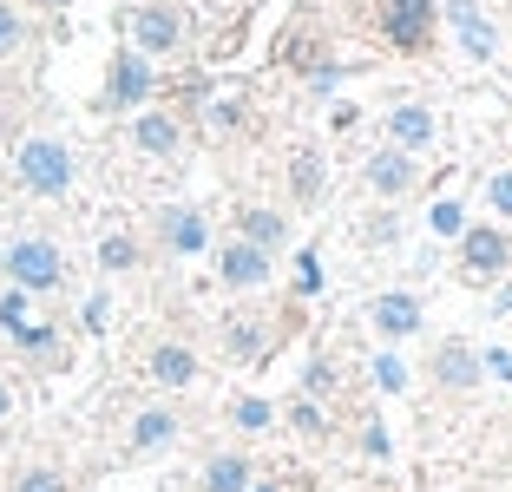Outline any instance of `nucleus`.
I'll return each mask as SVG.
<instances>
[{
    "instance_id": "nucleus-1",
    "label": "nucleus",
    "mask_w": 512,
    "mask_h": 492,
    "mask_svg": "<svg viewBox=\"0 0 512 492\" xmlns=\"http://www.w3.org/2000/svg\"><path fill=\"white\" fill-rule=\"evenodd\" d=\"M73 178H79V158L60 132H27L14 145V184L27 197H66Z\"/></svg>"
},
{
    "instance_id": "nucleus-2",
    "label": "nucleus",
    "mask_w": 512,
    "mask_h": 492,
    "mask_svg": "<svg viewBox=\"0 0 512 492\" xmlns=\"http://www.w3.org/2000/svg\"><path fill=\"white\" fill-rule=\"evenodd\" d=\"M0 276L14 289H27V296H60L66 289V250L53 237H40V230H20L0 250Z\"/></svg>"
},
{
    "instance_id": "nucleus-3",
    "label": "nucleus",
    "mask_w": 512,
    "mask_h": 492,
    "mask_svg": "<svg viewBox=\"0 0 512 492\" xmlns=\"http://www.w3.org/2000/svg\"><path fill=\"white\" fill-rule=\"evenodd\" d=\"M125 46H132V53H145L151 66L171 60V53H184V46H191V14H184L178 0H138L132 14H125Z\"/></svg>"
},
{
    "instance_id": "nucleus-4",
    "label": "nucleus",
    "mask_w": 512,
    "mask_h": 492,
    "mask_svg": "<svg viewBox=\"0 0 512 492\" xmlns=\"http://www.w3.org/2000/svg\"><path fill=\"white\" fill-rule=\"evenodd\" d=\"M440 27V0H375V33L394 53H427Z\"/></svg>"
},
{
    "instance_id": "nucleus-5",
    "label": "nucleus",
    "mask_w": 512,
    "mask_h": 492,
    "mask_svg": "<svg viewBox=\"0 0 512 492\" xmlns=\"http://www.w3.org/2000/svg\"><path fill=\"white\" fill-rule=\"evenodd\" d=\"M158 99V66L145 60V53H132V46H119L106 66V92H99V105L106 112H138V105Z\"/></svg>"
},
{
    "instance_id": "nucleus-6",
    "label": "nucleus",
    "mask_w": 512,
    "mask_h": 492,
    "mask_svg": "<svg viewBox=\"0 0 512 492\" xmlns=\"http://www.w3.org/2000/svg\"><path fill=\"white\" fill-rule=\"evenodd\" d=\"M440 20L453 27V40H460V53L467 60H499V20L486 14L480 0H440Z\"/></svg>"
},
{
    "instance_id": "nucleus-7",
    "label": "nucleus",
    "mask_w": 512,
    "mask_h": 492,
    "mask_svg": "<svg viewBox=\"0 0 512 492\" xmlns=\"http://www.w3.org/2000/svg\"><path fill=\"white\" fill-rule=\"evenodd\" d=\"M125 138H132L138 158H178L184 151V119L165 112V105H138L132 125H125Z\"/></svg>"
},
{
    "instance_id": "nucleus-8",
    "label": "nucleus",
    "mask_w": 512,
    "mask_h": 492,
    "mask_svg": "<svg viewBox=\"0 0 512 492\" xmlns=\"http://www.w3.org/2000/svg\"><path fill=\"white\" fill-rule=\"evenodd\" d=\"M151 230H158V250L165 256H204L211 250V224H204L197 204H165Z\"/></svg>"
},
{
    "instance_id": "nucleus-9",
    "label": "nucleus",
    "mask_w": 512,
    "mask_h": 492,
    "mask_svg": "<svg viewBox=\"0 0 512 492\" xmlns=\"http://www.w3.org/2000/svg\"><path fill=\"white\" fill-rule=\"evenodd\" d=\"M217 276H224V289H263L270 283V250L230 237L224 250H217Z\"/></svg>"
},
{
    "instance_id": "nucleus-10",
    "label": "nucleus",
    "mask_w": 512,
    "mask_h": 492,
    "mask_svg": "<svg viewBox=\"0 0 512 492\" xmlns=\"http://www.w3.org/2000/svg\"><path fill=\"white\" fill-rule=\"evenodd\" d=\"M460 263H467L473 276H493V269H506V263H512L506 230H499V224H467V230H460Z\"/></svg>"
},
{
    "instance_id": "nucleus-11",
    "label": "nucleus",
    "mask_w": 512,
    "mask_h": 492,
    "mask_svg": "<svg viewBox=\"0 0 512 492\" xmlns=\"http://www.w3.org/2000/svg\"><path fill=\"white\" fill-rule=\"evenodd\" d=\"M362 178H368V191H375V197H407L421 171H414V151H394L388 145V151H375V158H368Z\"/></svg>"
},
{
    "instance_id": "nucleus-12",
    "label": "nucleus",
    "mask_w": 512,
    "mask_h": 492,
    "mask_svg": "<svg viewBox=\"0 0 512 492\" xmlns=\"http://www.w3.org/2000/svg\"><path fill=\"white\" fill-rule=\"evenodd\" d=\"M178 433H184V420L171 414V407H138V414H132V433H125V447H132V453H165Z\"/></svg>"
},
{
    "instance_id": "nucleus-13",
    "label": "nucleus",
    "mask_w": 512,
    "mask_h": 492,
    "mask_svg": "<svg viewBox=\"0 0 512 492\" xmlns=\"http://www.w3.org/2000/svg\"><path fill=\"white\" fill-rule=\"evenodd\" d=\"M368 322L388 335V342H407L414 328H421V302L407 296V289H388V296H375V309H368Z\"/></svg>"
},
{
    "instance_id": "nucleus-14",
    "label": "nucleus",
    "mask_w": 512,
    "mask_h": 492,
    "mask_svg": "<svg viewBox=\"0 0 512 492\" xmlns=\"http://www.w3.org/2000/svg\"><path fill=\"white\" fill-rule=\"evenodd\" d=\"M237 237L276 256V250L289 243V217H283V210H263V204H243V210H237Z\"/></svg>"
},
{
    "instance_id": "nucleus-15",
    "label": "nucleus",
    "mask_w": 512,
    "mask_h": 492,
    "mask_svg": "<svg viewBox=\"0 0 512 492\" xmlns=\"http://www.w3.org/2000/svg\"><path fill=\"white\" fill-rule=\"evenodd\" d=\"M145 374L158 381V388L178 394V388H191V381H197V355L184 342H158V348H151V361H145Z\"/></svg>"
},
{
    "instance_id": "nucleus-16",
    "label": "nucleus",
    "mask_w": 512,
    "mask_h": 492,
    "mask_svg": "<svg viewBox=\"0 0 512 492\" xmlns=\"http://www.w3.org/2000/svg\"><path fill=\"white\" fill-rule=\"evenodd\" d=\"M388 145L394 151L434 145V112H427V105H394V112H388Z\"/></svg>"
},
{
    "instance_id": "nucleus-17",
    "label": "nucleus",
    "mask_w": 512,
    "mask_h": 492,
    "mask_svg": "<svg viewBox=\"0 0 512 492\" xmlns=\"http://www.w3.org/2000/svg\"><path fill=\"white\" fill-rule=\"evenodd\" d=\"M434 374H440V388L467 394V388H480V355H473L467 342H440V355H434Z\"/></svg>"
},
{
    "instance_id": "nucleus-18",
    "label": "nucleus",
    "mask_w": 512,
    "mask_h": 492,
    "mask_svg": "<svg viewBox=\"0 0 512 492\" xmlns=\"http://www.w3.org/2000/svg\"><path fill=\"white\" fill-rule=\"evenodd\" d=\"M289 197H296L302 210H309V204H322V151H309V145H302L296 158H289Z\"/></svg>"
},
{
    "instance_id": "nucleus-19",
    "label": "nucleus",
    "mask_w": 512,
    "mask_h": 492,
    "mask_svg": "<svg viewBox=\"0 0 512 492\" xmlns=\"http://www.w3.org/2000/svg\"><path fill=\"white\" fill-rule=\"evenodd\" d=\"M204 492H250V460H243V453H211Z\"/></svg>"
},
{
    "instance_id": "nucleus-20",
    "label": "nucleus",
    "mask_w": 512,
    "mask_h": 492,
    "mask_svg": "<svg viewBox=\"0 0 512 492\" xmlns=\"http://www.w3.org/2000/svg\"><path fill=\"white\" fill-rule=\"evenodd\" d=\"M138 237L132 230H106V237H99V269H106V276H125V269H138Z\"/></svg>"
},
{
    "instance_id": "nucleus-21",
    "label": "nucleus",
    "mask_w": 512,
    "mask_h": 492,
    "mask_svg": "<svg viewBox=\"0 0 512 492\" xmlns=\"http://www.w3.org/2000/svg\"><path fill=\"white\" fill-rule=\"evenodd\" d=\"M14 348L27 361H40V368H53V361H60V328H53V322H27L14 335Z\"/></svg>"
},
{
    "instance_id": "nucleus-22",
    "label": "nucleus",
    "mask_w": 512,
    "mask_h": 492,
    "mask_svg": "<svg viewBox=\"0 0 512 492\" xmlns=\"http://www.w3.org/2000/svg\"><path fill=\"white\" fill-rule=\"evenodd\" d=\"M27 33H33L27 7H20V0H0V60H14L20 46H27Z\"/></svg>"
},
{
    "instance_id": "nucleus-23",
    "label": "nucleus",
    "mask_w": 512,
    "mask_h": 492,
    "mask_svg": "<svg viewBox=\"0 0 512 492\" xmlns=\"http://www.w3.org/2000/svg\"><path fill=\"white\" fill-rule=\"evenodd\" d=\"M27 322H33V296H27V289H14V283H7V289H0V335L14 342V335H20Z\"/></svg>"
},
{
    "instance_id": "nucleus-24",
    "label": "nucleus",
    "mask_w": 512,
    "mask_h": 492,
    "mask_svg": "<svg viewBox=\"0 0 512 492\" xmlns=\"http://www.w3.org/2000/svg\"><path fill=\"white\" fill-rule=\"evenodd\" d=\"M230 420H237L243 433H263V427H276V407L263 401V394H237V401H230Z\"/></svg>"
},
{
    "instance_id": "nucleus-25",
    "label": "nucleus",
    "mask_w": 512,
    "mask_h": 492,
    "mask_svg": "<svg viewBox=\"0 0 512 492\" xmlns=\"http://www.w3.org/2000/svg\"><path fill=\"white\" fill-rule=\"evenodd\" d=\"M14 492H73V479H66L60 466H20Z\"/></svg>"
},
{
    "instance_id": "nucleus-26",
    "label": "nucleus",
    "mask_w": 512,
    "mask_h": 492,
    "mask_svg": "<svg viewBox=\"0 0 512 492\" xmlns=\"http://www.w3.org/2000/svg\"><path fill=\"white\" fill-rule=\"evenodd\" d=\"M224 348H230V361H256V355H263V328H256V322H230Z\"/></svg>"
},
{
    "instance_id": "nucleus-27",
    "label": "nucleus",
    "mask_w": 512,
    "mask_h": 492,
    "mask_svg": "<svg viewBox=\"0 0 512 492\" xmlns=\"http://www.w3.org/2000/svg\"><path fill=\"white\" fill-rule=\"evenodd\" d=\"M106 322H112V296H106V289H92L86 309H79V328H86V335H106Z\"/></svg>"
},
{
    "instance_id": "nucleus-28",
    "label": "nucleus",
    "mask_w": 512,
    "mask_h": 492,
    "mask_svg": "<svg viewBox=\"0 0 512 492\" xmlns=\"http://www.w3.org/2000/svg\"><path fill=\"white\" fill-rule=\"evenodd\" d=\"M375 388L381 394H401L407 388V361L401 355H375Z\"/></svg>"
},
{
    "instance_id": "nucleus-29",
    "label": "nucleus",
    "mask_w": 512,
    "mask_h": 492,
    "mask_svg": "<svg viewBox=\"0 0 512 492\" xmlns=\"http://www.w3.org/2000/svg\"><path fill=\"white\" fill-rule=\"evenodd\" d=\"M427 224H434V237H460V230H467V210L453 204V197H440V204H434V217H427Z\"/></svg>"
},
{
    "instance_id": "nucleus-30",
    "label": "nucleus",
    "mask_w": 512,
    "mask_h": 492,
    "mask_svg": "<svg viewBox=\"0 0 512 492\" xmlns=\"http://www.w3.org/2000/svg\"><path fill=\"white\" fill-rule=\"evenodd\" d=\"M289 427H296V433H322L329 420H322V407L309 401V394H302V401H289Z\"/></svg>"
},
{
    "instance_id": "nucleus-31",
    "label": "nucleus",
    "mask_w": 512,
    "mask_h": 492,
    "mask_svg": "<svg viewBox=\"0 0 512 492\" xmlns=\"http://www.w3.org/2000/svg\"><path fill=\"white\" fill-rule=\"evenodd\" d=\"M486 204H493L499 217H512V164H506V171H493V178H486Z\"/></svg>"
},
{
    "instance_id": "nucleus-32",
    "label": "nucleus",
    "mask_w": 512,
    "mask_h": 492,
    "mask_svg": "<svg viewBox=\"0 0 512 492\" xmlns=\"http://www.w3.org/2000/svg\"><path fill=\"white\" fill-rule=\"evenodd\" d=\"M296 289H302V296H316V289H322V256L316 250L296 256Z\"/></svg>"
},
{
    "instance_id": "nucleus-33",
    "label": "nucleus",
    "mask_w": 512,
    "mask_h": 492,
    "mask_svg": "<svg viewBox=\"0 0 512 492\" xmlns=\"http://www.w3.org/2000/svg\"><path fill=\"white\" fill-rule=\"evenodd\" d=\"M302 388H309V401H316V394H329L335 388V368H329V361H309V368H302Z\"/></svg>"
},
{
    "instance_id": "nucleus-34",
    "label": "nucleus",
    "mask_w": 512,
    "mask_h": 492,
    "mask_svg": "<svg viewBox=\"0 0 512 492\" xmlns=\"http://www.w3.org/2000/svg\"><path fill=\"white\" fill-rule=\"evenodd\" d=\"M480 374H493V381H512V348H486V355H480Z\"/></svg>"
},
{
    "instance_id": "nucleus-35",
    "label": "nucleus",
    "mask_w": 512,
    "mask_h": 492,
    "mask_svg": "<svg viewBox=\"0 0 512 492\" xmlns=\"http://www.w3.org/2000/svg\"><path fill=\"white\" fill-rule=\"evenodd\" d=\"M237 119H243V105H237V99L211 105V125H217V132H230V125H237Z\"/></svg>"
},
{
    "instance_id": "nucleus-36",
    "label": "nucleus",
    "mask_w": 512,
    "mask_h": 492,
    "mask_svg": "<svg viewBox=\"0 0 512 492\" xmlns=\"http://www.w3.org/2000/svg\"><path fill=\"white\" fill-rule=\"evenodd\" d=\"M368 453H375V460H388V427H381V420H368V440H362Z\"/></svg>"
},
{
    "instance_id": "nucleus-37",
    "label": "nucleus",
    "mask_w": 512,
    "mask_h": 492,
    "mask_svg": "<svg viewBox=\"0 0 512 492\" xmlns=\"http://www.w3.org/2000/svg\"><path fill=\"white\" fill-rule=\"evenodd\" d=\"M14 414V388H7V381H0V420Z\"/></svg>"
},
{
    "instance_id": "nucleus-38",
    "label": "nucleus",
    "mask_w": 512,
    "mask_h": 492,
    "mask_svg": "<svg viewBox=\"0 0 512 492\" xmlns=\"http://www.w3.org/2000/svg\"><path fill=\"white\" fill-rule=\"evenodd\" d=\"M27 7H46V14H60V7H73V0H27Z\"/></svg>"
},
{
    "instance_id": "nucleus-39",
    "label": "nucleus",
    "mask_w": 512,
    "mask_h": 492,
    "mask_svg": "<svg viewBox=\"0 0 512 492\" xmlns=\"http://www.w3.org/2000/svg\"><path fill=\"white\" fill-rule=\"evenodd\" d=\"M499 315H512V289H499Z\"/></svg>"
},
{
    "instance_id": "nucleus-40",
    "label": "nucleus",
    "mask_w": 512,
    "mask_h": 492,
    "mask_svg": "<svg viewBox=\"0 0 512 492\" xmlns=\"http://www.w3.org/2000/svg\"><path fill=\"white\" fill-rule=\"evenodd\" d=\"M250 492H276V486H250Z\"/></svg>"
}]
</instances>
